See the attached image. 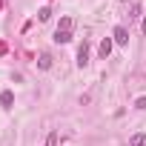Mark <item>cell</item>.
Listing matches in <instances>:
<instances>
[{
	"mask_svg": "<svg viewBox=\"0 0 146 146\" xmlns=\"http://www.w3.org/2000/svg\"><path fill=\"white\" fill-rule=\"evenodd\" d=\"M78 66H80V69L89 66V40H83V43L78 46Z\"/></svg>",
	"mask_w": 146,
	"mask_h": 146,
	"instance_id": "obj_1",
	"label": "cell"
},
{
	"mask_svg": "<svg viewBox=\"0 0 146 146\" xmlns=\"http://www.w3.org/2000/svg\"><path fill=\"white\" fill-rule=\"evenodd\" d=\"M112 40H115L117 46H126V43H129V32H126V26H115V32H112Z\"/></svg>",
	"mask_w": 146,
	"mask_h": 146,
	"instance_id": "obj_2",
	"label": "cell"
},
{
	"mask_svg": "<svg viewBox=\"0 0 146 146\" xmlns=\"http://www.w3.org/2000/svg\"><path fill=\"white\" fill-rule=\"evenodd\" d=\"M112 46H115V40H112V37H103V40H100L98 52H100V57H103V60H106V57L112 54Z\"/></svg>",
	"mask_w": 146,
	"mask_h": 146,
	"instance_id": "obj_3",
	"label": "cell"
},
{
	"mask_svg": "<svg viewBox=\"0 0 146 146\" xmlns=\"http://www.w3.org/2000/svg\"><path fill=\"white\" fill-rule=\"evenodd\" d=\"M0 106H3V109H12V106H15V95H12L9 89L0 92Z\"/></svg>",
	"mask_w": 146,
	"mask_h": 146,
	"instance_id": "obj_4",
	"label": "cell"
},
{
	"mask_svg": "<svg viewBox=\"0 0 146 146\" xmlns=\"http://www.w3.org/2000/svg\"><path fill=\"white\" fill-rule=\"evenodd\" d=\"M54 43H72V29H57L54 32Z\"/></svg>",
	"mask_w": 146,
	"mask_h": 146,
	"instance_id": "obj_5",
	"label": "cell"
},
{
	"mask_svg": "<svg viewBox=\"0 0 146 146\" xmlns=\"http://www.w3.org/2000/svg\"><path fill=\"white\" fill-rule=\"evenodd\" d=\"M129 146H146V135H143V132L132 135V137H129Z\"/></svg>",
	"mask_w": 146,
	"mask_h": 146,
	"instance_id": "obj_6",
	"label": "cell"
},
{
	"mask_svg": "<svg viewBox=\"0 0 146 146\" xmlns=\"http://www.w3.org/2000/svg\"><path fill=\"white\" fill-rule=\"evenodd\" d=\"M37 66H40L43 72H46V69H52V54H40V57H37Z\"/></svg>",
	"mask_w": 146,
	"mask_h": 146,
	"instance_id": "obj_7",
	"label": "cell"
},
{
	"mask_svg": "<svg viewBox=\"0 0 146 146\" xmlns=\"http://www.w3.org/2000/svg\"><path fill=\"white\" fill-rule=\"evenodd\" d=\"M49 17H52V9H49V6H43V9L37 12V20H40V23H46Z\"/></svg>",
	"mask_w": 146,
	"mask_h": 146,
	"instance_id": "obj_8",
	"label": "cell"
},
{
	"mask_svg": "<svg viewBox=\"0 0 146 146\" xmlns=\"http://www.w3.org/2000/svg\"><path fill=\"white\" fill-rule=\"evenodd\" d=\"M57 29H72V17H60V23H57Z\"/></svg>",
	"mask_w": 146,
	"mask_h": 146,
	"instance_id": "obj_9",
	"label": "cell"
},
{
	"mask_svg": "<svg viewBox=\"0 0 146 146\" xmlns=\"http://www.w3.org/2000/svg\"><path fill=\"white\" fill-rule=\"evenodd\" d=\"M46 146H57V132H49V137H46Z\"/></svg>",
	"mask_w": 146,
	"mask_h": 146,
	"instance_id": "obj_10",
	"label": "cell"
},
{
	"mask_svg": "<svg viewBox=\"0 0 146 146\" xmlns=\"http://www.w3.org/2000/svg\"><path fill=\"white\" fill-rule=\"evenodd\" d=\"M140 17V6H132V12H129V20H137Z\"/></svg>",
	"mask_w": 146,
	"mask_h": 146,
	"instance_id": "obj_11",
	"label": "cell"
},
{
	"mask_svg": "<svg viewBox=\"0 0 146 146\" xmlns=\"http://www.w3.org/2000/svg\"><path fill=\"white\" fill-rule=\"evenodd\" d=\"M137 109H146V98H137V103H135Z\"/></svg>",
	"mask_w": 146,
	"mask_h": 146,
	"instance_id": "obj_12",
	"label": "cell"
},
{
	"mask_svg": "<svg viewBox=\"0 0 146 146\" xmlns=\"http://www.w3.org/2000/svg\"><path fill=\"white\" fill-rule=\"evenodd\" d=\"M143 35H146V17H143Z\"/></svg>",
	"mask_w": 146,
	"mask_h": 146,
	"instance_id": "obj_13",
	"label": "cell"
}]
</instances>
